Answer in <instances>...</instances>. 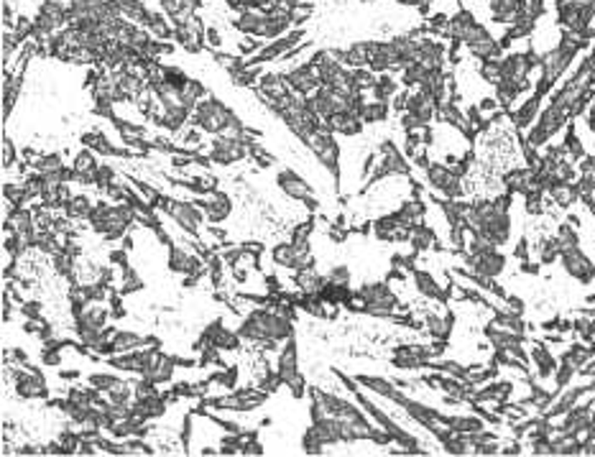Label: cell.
I'll use <instances>...</instances> for the list:
<instances>
[{
	"mask_svg": "<svg viewBox=\"0 0 595 457\" xmlns=\"http://www.w3.org/2000/svg\"><path fill=\"white\" fill-rule=\"evenodd\" d=\"M465 227L468 232L483 235L493 245H509L511 240V192L493 200L470 202L468 215H465Z\"/></svg>",
	"mask_w": 595,
	"mask_h": 457,
	"instance_id": "6da1fadb",
	"label": "cell"
},
{
	"mask_svg": "<svg viewBox=\"0 0 595 457\" xmlns=\"http://www.w3.org/2000/svg\"><path fill=\"white\" fill-rule=\"evenodd\" d=\"M363 312L373 314V317H394V309L399 307L394 289L386 281H373V284H363L355 294Z\"/></svg>",
	"mask_w": 595,
	"mask_h": 457,
	"instance_id": "7a4b0ae2",
	"label": "cell"
},
{
	"mask_svg": "<svg viewBox=\"0 0 595 457\" xmlns=\"http://www.w3.org/2000/svg\"><path fill=\"white\" fill-rule=\"evenodd\" d=\"M304 143H307V148H310L312 153H315V159L320 161L325 169H330V174H332L335 182H337V177H340V146H337V140H335V133L327 128V123H325L322 128L312 130V133L304 138Z\"/></svg>",
	"mask_w": 595,
	"mask_h": 457,
	"instance_id": "3957f363",
	"label": "cell"
},
{
	"mask_svg": "<svg viewBox=\"0 0 595 457\" xmlns=\"http://www.w3.org/2000/svg\"><path fill=\"white\" fill-rule=\"evenodd\" d=\"M233 120H238V118L220 100H205V103H200L195 108V125L213 135H220Z\"/></svg>",
	"mask_w": 595,
	"mask_h": 457,
	"instance_id": "277c9868",
	"label": "cell"
},
{
	"mask_svg": "<svg viewBox=\"0 0 595 457\" xmlns=\"http://www.w3.org/2000/svg\"><path fill=\"white\" fill-rule=\"evenodd\" d=\"M271 258L276 266H284L289 271H302L312 263L310 240H289V243H279L271 250Z\"/></svg>",
	"mask_w": 595,
	"mask_h": 457,
	"instance_id": "5b68a950",
	"label": "cell"
},
{
	"mask_svg": "<svg viewBox=\"0 0 595 457\" xmlns=\"http://www.w3.org/2000/svg\"><path fill=\"white\" fill-rule=\"evenodd\" d=\"M559 263H562L565 274L570 276V279H575L577 284H583V287L595 284V263L590 261L588 253H585L580 245H572V248L562 250V253H559Z\"/></svg>",
	"mask_w": 595,
	"mask_h": 457,
	"instance_id": "8992f818",
	"label": "cell"
},
{
	"mask_svg": "<svg viewBox=\"0 0 595 457\" xmlns=\"http://www.w3.org/2000/svg\"><path fill=\"white\" fill-rule=\"evenodd\" d=\"M465 266H468V274L478 276V279H498L506 269V256L498 248L465 253Z\"/></svg>",
	"mask_w": 595,
	"mask_h": 457,
	"instance_id": "52a82bcc",
	"label": "cell"
},
{
	"mask_svg": "<svg viewBox=\"0 0 595 457\" xmlns=\"http://www.w3.org/2000/svg\"><path fill=\"white\" fill-rule=\"evenodd\" d=\"M427 182L432 189H437L439 195H444L447 200H457V197L465 192L462 189V177L455 174V169L447 164H427Z\"/></svg>",
	"mask_w": 595,
	"mask_h": 457,
	"instance_id": "ba28073f",
	"label": "cell"
},
{
	"mask_svg": "<svg viewBox=\"0 0 595 457\" xmlns=\"http://www.w3.org/2000/svg\"><path fill=\"white\" fill-rule=\"evenodd\" d=\"M161 210H164V212L169 215V217L174 220V222L182 227V230L192 232V235H197V232H200V225H202V217H205V212H202L197 205H192V202L161 200Z\"/></svg>",
	"mask_w": 595,
	"mask_h": 457,
	"instance_id": "9c48e42d",
	"label": "cell"
},
{
	"mask_svg": "<svg viewBox=\"0 0 595 457\" xmlns=\"http://www.w3.org/2000/svg\"><path fill=\"white\" fill-rule=\"evenodd\" d=\"M276 184H279V189L284 192L289 200H297V202H304L307 207L315 210L317 207V200L312 195H315V189H312V184H307L302 177H299L294 169H281L279 177H276Z\"/></svg>",
	"mask_w": 595,
	"mask_h": 457,
	"instance_id": "30bf717a",
	"label": "cell"
},
{
	"mask_svg": "<svg viewBox=\"0 0 595 457\" xmlns=\"http://www.w3.org/2000/svg\"><path fill=\"white\" fill-rule=\"evenodd\" d=\"M248 156V146H245L243 140H233V138H225V135H218V138L210 143V151H207V159L213 161V164H235V161L245 159Z\"/></svg>",
	"mask_w": 595,
	"mask_h": 457,
	"instance_id": "8fae6325",
	"label": "cell"
},
{
	"mask_svg": "<svg viewBox=\"0 0 595 457\" xmlns=\"http://www.w3.org/2000/svg\"><path fill=\"white\" fill-rule=\"evenodd\" d=\"M286 85H289V90L299 92V95H315L320 87H322V80H320V72H317L315 64H299V67H294L292 72L284 74Z\"/></svg>",
	"mask_w": 595,
	"mask_h": 457,
	"instance_id": "7c38bea8",
	"label": "cell"
},
{
	"mask_svg": "<svg viewBox=\"0 0 595 457\" xmlns=\"http://www.w3.org/2000/svg\"><path fill=\"white\" fill-rule=\"evenodd\" d=\"M13 384H16L19 396H24V399L46 396V384H44L41 373L34 371V368H13Z\"/></svg>",
	"mask_w": 595,
	"mask_h": 457,
	"instance_id": "4fadbf2b",
	"label": "cell"
},
{
	"mask_svg": "<svg viewBox=\"0 0 595 457\" xmlns=\"http://www.w3.org/2000/svg\"><path fill=\"white\" fill-rule=\"evenodd\" d=\"M583 197L577 182H562V179H554V182L546 184V205H557L559 210H570L572 205H577Z\"/></svg>",
	"mask_w": 595,
	"mask_h": 457,
	"instance_id": "5bb4252c",
	"label": "cell"
},
{
	"mask_svg": "<svg viewBox=\"0 0 595 457\" xmlns=\"http://www.w3.org/2000/svg\"><path fill=\"white\" fill-rule=\"evenodd\" d=\"M197 205H202V212H205V217L210 222H223L230 215V197L218 192V189H210L207 195H202V200Z\"/></svg>",
	"mask_w": 595,
	"mask_h": 457,
	"instance_id": "9a60e30c",
	"label": "cell"
},
{
	"mask_svg": "<svg viewBox=\"0 0 595 457\" xmlns=\"http://www.w3.org/2000/svg\"><path fill=\"white\" fill-rule=\"evenodd\" d=\"M276 373H279L281 384H292L294 378L299 376V355H297V340L289 337L279 355V366H276Z\"/></svg>",
	"mask_w": 595,
	"mask_h": 457,
	"instance_id": "2e32d148",
	"label": "cell"
},
{
	"mask_svg": "<svg viewBox=\"0 0 595 457\" xmlns=\"http://www.w3.org/2000/svg\"><path fill=\"white\" fill-rule=\"evenodd\" d=\"M412 279H414V287H417V292H419L422 297L432 299V302H439V304H444V302H447V292L439 287L437 279H434L429 271L412 269Z\"/></svg>",
	"mask_w": 595,
	"mask_h": 457,
	"instance_id": "e0dca14e",
	"label": "cell"
},
{
	"mask_svg": "<svg viewBox=\"0 0 595 457\" xmlns=\"http://www.w3.org/2000/svg\"><path fill=\"white\" fill-rule=\"evenodd\" d=\"M529 358H532V363H534L536 373H539L541 378L554 376V371H557V366H559L557 358H554V353L546 348L544 342H534L532 350H529Z\"/></svg>",
	"mask_w": 595,
	"mask_h": 457,
	"instance_id": "ac0fdd59",
	"label": "cell"
},
{
	"mask_svg": "<svg viewBox=\"0 0 595 457\" xmlns=\"http://www.w3.org/2000/svg\"><path fill=\"white\" fill-rule=\"evenodd\" d=\"M294 281H297L299 292L307 294V297H320V294H322V289H325V284H327V279H325V276L320 274L315 266H307V269L297 271Z\"/></svg>",
	"mask_w": 595,
	"mask_h": 457,
	"instance_id": "d6986e66",
	"label": "cell"
},
{
	"mask_svg": "<svg viewBox=\"0 0 595 457\" xmlns=\"http://www.w3.org/2000/svg\"><path fill=\"white\" fill-rule=\"evenodd\" d=\"M325 123H327V128L337 135H358L365 125V123L360 120L358 113H337V115H332Z\"/></svg>",
	"mask_w": 595,
	"mask_h": 457,
	"instance_id": "ffe728a7",
	"label": "cell"
},
{
	"mask_svg": "<svg viewBox=\"0 0 595 457\" xmlns=\"http://www.w3.org/2000/svg\"><path fill=\"white\" fill-rule=\"evenodd\" d=\"M424 212H427L424 202H422L419 197H412V200H407L399 210H396V217H399L407 227H412L424 220Z\"/></svg>",
	"mask_w": 595,
	"mask_h": 457,
	"instance_id": "44dd1931",
	"label": "cell"
},
{
	"mask_svg": "<svg viewBox=\"0 0 595 457\" xmlns=\"http://www.w3.org/2000/svg\"><path fill=\"white\" fill-rule=\"evenodd\" d=\"M409 243H412V250H429L437 245V238H434V230H432L429 225H424V222H417V225H412V230H409Z\"/></svg>",
	"mask_w": 595,
	"mask_h": 457,
	"instance_id": "7402d4cb",
	"label": "cell"
},
{
	"mask_svg": "<svg viewBox=\"0 0 595 457\" xmlns=\"http://www.w3.org/2000/svg\"><path fill=\"white\" fill-rule=\"evenodd\" d=\"M593 348L590 345H585V342H572V345H567L565 348V353H562V358L559 360H565V363H570V366H575L577 371L588 363L590 358H593Z\"/></svg>",
	"mask_w": 595,
	"mask_h": 457,
	"instance_id": "603a6c76",
	"label": "cell"
},
{
	"mask_svg": "<svg viewBox=\"0 0 595 457\" xmlns=\"http://www.w3.org/2000/svg\"><path fill=\"white\" fill-rule=\"evenodd\" d=\"M424 327H427V332H429L434 340H447L449 337V332H452V319L449 317H439V314H424Z\"/></svg>",
	"mask_w": 595,
	"mask_h": 457,
	"instance_id": "cb8c5ba5",
	"label": "cell"
},
{
	"mask_svg": "<svg viewBox=\"0 0 595 457\" xmlns=\"http://www.w3.org/2000/svg\"><path fill=\"white\" fill-rule=\"evenodd\" d=\"M358 115L363 123H381L389 118V103H381V100H365L363 105H360Z\"/></svg>",
	"mask_w": 595,
	"mask_h": 457,
	"instance_id": "d4e9b609",
	"label": "cell"
},
{
	"mask_svg": "<svg viewBox=\"0 0 595 457\" xmlns=\"http://www.w3.org/2000/svg\"><path fill=\"white\" fill-rule=\"evenodd\" d=\"M195 261H197V258L189 256L187 250L171 245V248H169V261H166V266H169L171 271H176V274H189V271L195 269Z\"/></svg>",
	"mask_w": 595,
	"mask_h": 457,
	"instance_id": "484cf974",
	"label": "cell"
},
{
	"mask_svg": "<svg viewBox=\"0 0 595 457\" xmlns=\"http://www.w3.org/2000/svg\"><path fill=\"white\" fill-rule=\"evenodd\" d=\"M396 90H399V82H396L391 74H381L376 80V85H373V100L389 103V100L396 95Z\"/></svg>",
	"mask_w": 595,
	"mask_h": 457,
	"instance_id": "4316f807",
	"label": "cell"
},
{
	"mask_svg": "<svg viewBox=\"0 0 595 457\" xmlns=\"http://www.w3.org/2000/svg\"><path fill=\"white\" fill-rule=\"evenodd\" d=\"M325 447H327L325 445V439L320 437V432L310 424V429H307L302 437V450L307 452V455H322V452H327Z\"/></svg>",
	"mask_w": 595,
	"mask_h": 457,
	"instance_id": "83f0119b",
	"label": "cell"
},
{
	"mask_svg": "<svg viewBox=\"0 0 595 457\" xmlns=\"http://www.w3.org/2000/svg\"><path fill=\"white\" fill-rule=\"evenodd\" d=\"M95 205H90L87 197H74L72 202H67V217L69 220H90Z\"/></svg>",
	"mask_w": 595,
	"mask_h": 457,
	"instance_id": "f1b7e54d",
	"label": "cell"
},
{
	"mask_svg": "<svg viewBox=\"0 0 595 457\" xmlns=\"http://www.w3.org/2000/svg\"><path fill=\"white\" fill-rule=\"evenodd\" d=\"M34 169H36L39 174H61V171H64V161H61V156H56V153H49V156H39Z\"/></svg>",
	"mask_w": 595,
	"mask_h": 457,
	"instance_id": "f546056e",
	"label": "cell"
},
{
	"mask_svg": "<svg viewBox=\"0 0 595 457\" xmlns=\"http://www.w3.org/2000/svg\"><path fill=\"white\" fill-rule=\"evenodd\" d=\"M121 378H116V376H110V373H92L90 378H87V384L92 386V389H98L100 394H108L113 386L118 384Z\"/></svg>",
	"mask_w": 595,
	"mask_h": 457,
	"instance_id": "4dcf8cb0",
	"label": "cell"
},
{
	"mask_svg": "<svg viewBox=\"0 0 595 457\" xmlns=\"http://www.w3.org/2000/svg\"><path fill=\"white\" fill-rule=\"evenodd\" d=\"M327 281H332V284H350V269L347 266H335V269H330Z\"/></svg>",
	"mask_w": 595,
	"mask_h": 457,
	"instance_id": "1f68e13d",
	"label": "cell"
},
{
	"mask_svg": "<svg viewBox=\"0 0 595 457\" xmlns=\"http://www.w3.org/2000/svg\"><path fill=\"white\" fill-rule=\"evenodd\" d=\"M13 159H16L13 143H11V140H3V166H6V169H11V166H13Z\"/></svg>",
	"mask_w": 595,
	"mask_h": 457,
	"instance_id": "d6a6232c",
	"label": "cell"
},
{
	"mask_svg": "<svg viewBox=\"0 0 595 457\" xmlns=\"http://www.w3.org/2000/svg\"><path fill=\"white\" fill-rule=\"evenodd\" d=\"M21 312H24L29 319H41V309H39V304H34V302L21 307Z\"/></svg>",
	"mask_w": 595,
	"mask_h": 457,
	"instance_id": "836d02e7",
	"label": "cell"
},
{
	"mask_svg": "<svg viewBox=\"0 0 595 457\" xmlns=\"http://www.w3.org/2000/svg\"><path fill=\"white\" fill-rule=\"evenodd\" d=\"M519 452H522V445H519V442H511V445L501 447V455H519Z\"/></svg>",
	"mask_w": 595,
	"mask_h": 457,
	"instance_id": "e575fe53",
	"label": "cell"
},
{
	"mask_svg": "<svg viewBox=\"0 0 595 457\" xmlns=\"http://www.w3.org/2000/svg\"><path fill=\"white\" fill-rule=\"evenodd\" d=\"M429 6H432V0H417V8H422V11H427Z\"/></svg>",
	"mask_w": 595,
	"mask_h": 457,
	"instance_id": "d590c367",
	"label": "cell"
}]
</instances>
